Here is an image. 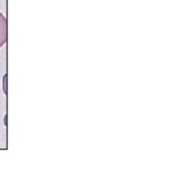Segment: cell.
I'll list each match as a JSON object with an SVG mask.
<instances>
[{
  "instance_id": "7a4b0ae2",
  "label": "cell",
  "mask_w": 188,
  "mask_h": 176,
  "mask_svg": "<svg viewBox=\"0 0 188 176\" xmlns=\"http://www.w3.org/2000/svg\"><path fill=\"white\" fill-rule=\"evenodd\" d=\"M4 90L7 91V76L4 77Z\"/></svg>"
},
{
  "instance_id": "6da1fadb",
  "label": "cell",
  "mask_w": 188,
  "mask_h": 176,
  "mask_svg": "<svg viewBox=\"0 0 188 176\" xmlns=\"http://www.w3.org/2000/svg\"><path fill=\"white\" fill-rule=\"evenodd\" d=\"M8 38V25H7V18L0 12V47H3L7 43Z\"/></svg>"
}]
</instances>
